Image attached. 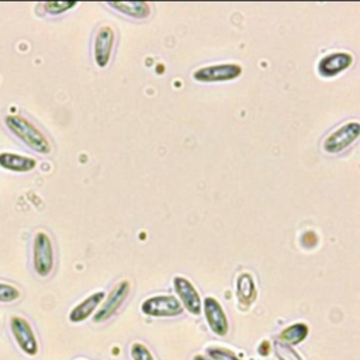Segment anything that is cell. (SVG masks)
Masks as SVG:
<instances>
[{
	"label": "cell",
	"mask_w": 360,
	"mask_h": 360,
	"mask_svg": "<svg viewBox=\"0 0 360 360\" xmlns=\"http://www.w3.org/2000/svg\"><path fill=\"white\" fill-rule=\"evenodd\" d=\"M4 122L7 128L34 152L41 155H48L51 152L52 146L48 138L27 118L17 114H10L4 118Z\"/></svg>",
	"instance_id": "obj_1"
},
{
	"label": "cell",
	"mask_w": 360,
	"mask_h": 360,
	"mask_svg": "<svg viewBox=\"0 0 360 360\" xmlns=\"http://www.w3.org/2000/svg\"><path fill=\"white\" fill-rule=\"evenodd\" d=\"M53 245L49 235L38 231L32 240V266L39 277H48L53 270Z\"/></svg>",
	"instance_id": "obj_2"
},
{
	"label": "cell",
	"mask_w": 360,
	"mask_h": 360,
	"mask_svg": "<svg viewBox=\"0 0 360 360\" xmlns=\"http://www.w3.org/2000/svg\"><path fill=\"white\" fill-rule=\"evenodd\" d=\"M360 134L359 121H349L342 124L339 128L332 131L322 143L323 152L329 155H336L347 149L353 142L357 141Z\"/></svg>",
	"instance_id": "obj_3"
},
{
	"label": "cell",
	"mask_w": 360,
	"mask_h": 360,
	"mask_svg": "<svg viewBox=\"0 0 360 360\" xmlns=\"http://www.w3.org/2000/svg\"><path fill=\"white\" fill-rule=\"evenodd\" d=\"M183 305L177 300L176 295L172 294H160L153 295L142 301L141 311L142 314L153 318H169L177 316L183 312Z\"/></svg>",
	"instance_id": "obj_4"
},
{
	"label": "cell",
	"mask_w": 360,
	"mask_h": 360,
	"mask_svg": "<svg viewBox=\"0 0 360 360\" xmlns=\"http://www.w3.org/2000/svg\"><path fill=\"white\" fill-rule=\"evenodd\" d=\"M242 75V66L239 63H218L207 65L193 72V79L200 83H219L231 82Z\"/></svg>",
	"instance_id": "obj_5"
},
{
	"label": "cell",
	"mask_w": 360,
	"mask_h": 360,
	"mask_svg": "<svg viewBox=\"0 0 360 360\" xmlns=\"http://www.w3.org/2000/svg\"><path fill=\"white\" fill-rule=\"evenodd\" d=\"M131 291V283L128 280H122L120 281L110 292L107 297H104V300L101 301L98 309L96 311V314L93 315V322L96 323H101L108 321L112 315L117 314V311L121 308V305L124 304V301L127 300V297L129 295Z\"/></svg>",
	"instance_id": "obj_6"
},
{
	"label": "cell",
	"mask_w": 360,
	"mask_h": 360,
	"mask_svg": "<svg viewBox=\"0 0 360 360\" xmlns=\"http://www.w3.org/2000/svg\"><path fill=\"white\" fill-rule=\"evenodd\" d=\"M8 326L14 342L27 356H35L38 353V340L32 330L31 323L18 315H13L8 321Z\"/></svg>",
	"instance_id": "obj_7"
},
{
	"label": "cell",
	"mask_w": 360,
	"mask_h": 360,
	"mask_svg": "<svg viewBox=\"0 0 360 360\" xmlns=\"http://www.w3.org/2000/svg\"><path fill=\"white\" fill-rule=\"evenodd\" d=\"M173 288L177 294V300L193 315H200L202 309V302L200 298L198 291L193 285V283L183 277V276H174L173 277Z\"/></svg>",
	"instance_id": "obj_8"
},
{
	"label": "cell",
	"mask_w": 360,
	"mask_h": 360,
	"mask_svg": "<svg viewBox=\"0 0 360 360\" xmlns=\"http://www.w3.org/2000/svg\"><path fill=\"white\" fill-rule=\"evenodd\" d=\"M115 32L110 25H103L97 30L93 41V58L98 68H105L110 63Z\"/></svg>",
	"instance_id": "obj_9"
},
{
	"label": "cell",
	"mask_w": 360,
	"mask_h": 360,
	"mask_svg": "<svg viewBox=\"0 0 360 360\" xmlns=\"http://www.w3.org/2000/svg\"><path fill=\"white\" fill-rule=\"evenodd\" d=\"M202 309L210 329L218 336H225L228 333V318L219 301L214 297H205Z\"/></svg>",
	"instance_id": "obj_10"
},
{
	"label": "cell",
	"mask_w": 360,
	"mask_h": 360,
	"mask_svg": "<svg viewBox=\"0 0 360 360\" xmlns=\"http://www.w3.org/2000/svg\"><path fill=\"white\" fill-rule=\"evenodd\" d=\"M353 63V56L349 52H332L322 56L318 62V73L325 79H332Z\"/></svg>",
	"instance_id": "obj_11"
},
{
	"label": "cell",
	"mask_w": 360,
	"mask_h": 360,
	"mask_svg": "<svg viewBox=\"0 0 360 360\" xmlns=\"http://www.w3.org/2000/svg\"><path fill=\"white\" fill-rule=\"evenodd\" d=\"M104 297H105L104 291H96L89 297H86L82 302H79L76 307L72 308V311L69 312V321L73 323L86 321L100 307Z\"/></svg>",
	"instance_id": "obj_12"
},
{
	"label": "cell",
	"mask_w": 360,
	"mask_h": 360,
	"mask_svg": "<svg viewBox=\"0 0 360 360\" xmlns=\"http://www.w3.org/2000/svg\"><path fill=\"white\" fill-rule=\"evenodd\" d=\"M37 160L34 158L18 155L13 152H1L0 153V167L15 172V173H27L35 169Z\"/></svg>",
	"instance_id": "obj_13"
},
{
	"label": "cell",
	"mask_w": 360,
	"mask_h": 360,
	"mask_svg": "<svg viewBox=\"0 0 360 360\" xmlns=\"http://www.w3.org/2000/svg\"><path fill=\"white\" fill-rule=\"evenodd\" d=\"M235 288H236V297L240 304L250 305L257 297L256 284L250 273H246V271L240 273L236 278Z\"/></svg>",
	"instance_id": "obj_14"
},
{
	"label": "cell",
	"mask_w": 360,
	"mask_h": 360,
	"mask_svg": "<svg viewBox=\"0 0 360 360\" xmlns=\"http://www.w3.org/2000/svg\"><path fill=\"white\" fill-rule=\"evenodd\" d=\"M111 8L121 14L129 15L132 18L143 20L150 14V4L146 1H121V3H107Z\"/></svg>",
	"instance_id": "obj_15"
},
{
	"label": "cell",
	"mask_w": 360,
	"mask_h": 360,
	"mask_svg": "<svg viewBox=\"0 0 360 360\" xmlns=\"http://www.w3.org/2000/svg\"><path fill=\"white\" fill-rule=\"evenodd\" d=\"M308 333H309L308 325L304 322H297V323H292V325H288L287 328H284L278 335V340L292 346V345H298V343L304 342L307 339Z\"/></svg>",
	"instance_id": "obj_16"
},
{
	"label": "cell",
	"mask_w": 360,
	"mask_h": 360,
	"mask_svg": "<svg viewBox=\"0 0 360 360\" xmlns=\"http://www.w3.org/2000/svg\"><path fill=\"white\" fill-rule=\"evenodd\" d=\"M193 360H240V359L228 349L208 347L202 354H195Z\"/></svg>",
	"instance_id": "obj_17"
},
{
	"label": "cell",
	"mask_w": 360,
	"mask_h": 360,
	"mask_svg": "<svg viewBox=\"0 0 360 360\" xmlns=\"http://www.w3.org/2000/svg\"><path fill=\"white\" fill-rule=\"evenodd\" d=\"M274 352L278 360H302L301 356L292 349V346L281 340L274 342Z\"/></svg>",
	"instance_id": "obj_18"
},
{
	"label": "cell",
	"mask_w": 360,
	"mask_h": 360,
	"mask_svg": "<svg viewBox=\"0 0 360 360\" xmlns=\"http://www.w3.org/2000/svg\"><path fill=\"white\" fill-rule=\"evenodd\" d=\"M21 291L8 283H1L0 281V302L8 304V302H14L20 298Z\"/></svg>",
	"instance_id": "obj_19"
},
{
	"label": "cell",
	"mask_w": 360,
	"mask_h": 360,
	"mask_svg": "<svg viewBox=\"0 0 360 360\" xmlns=\"http://www.w3.org/2000/svg\"><path fill=\"white\" fill-rule=\"evenodd\" d=\"M76 6H77V3H75V1H46V3H44L45 11L52 15L62 14Z\"/></svg>",
	"instance_id": "obj_20"
},
{
	"label": "cell",
	"mask_w": 360,
	"mask_h": 360,
	"mask_svg": "<svg viewBox=\"0 0 360 360\" xmlns=\"http://www.w3.org/2000/svg\"><path fill=\"white\" fill-rule=\"evenodd\" d=\"M131 357L132 360H155L150 350L141 342L131 345Z\"/></svg>",
	"instance_id": "obj_21"
},
{
	"label": "cell",
	"mask_w": 360,
	"mask_h": 360,
	"mask_svg": "<svg viewBox=\"0 0 360 360\" xmlns=\"http://www.w3.org/2000/svg\"><path fill=\"white\" fill-rule=\"evenodd\" d=\"M316 242H318V235H316L315 232H312V231L305 232V233L302 235V238H301V243H302L305 248H312L314 245H316Z\"/></svg>",
	"instance_id": "obj_22"
}]
</instances>
